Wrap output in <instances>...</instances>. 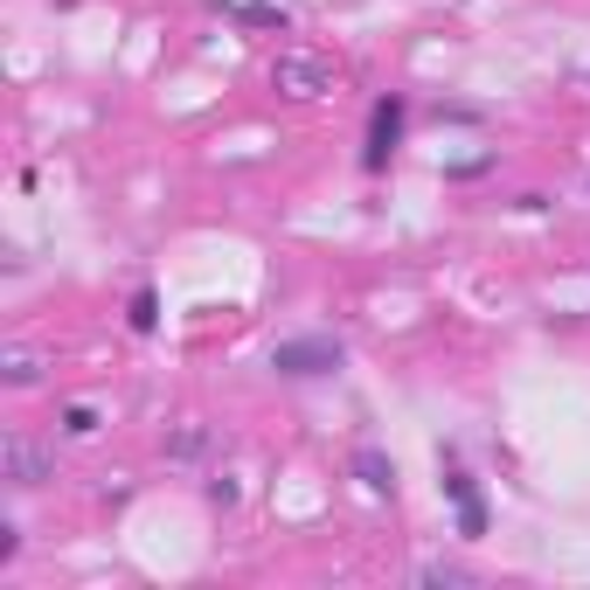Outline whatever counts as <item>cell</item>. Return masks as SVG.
Wrapping results in <instances>:
<instances>
[{
	"label": "cell",
	"mask_w": 590,
	"mask_h": 590,
	"mask_svg": "<svg viewBox=\"0 0 590 590\" xmlns=\"http://www.w3.org/2000/svg\"><path fill=\"white\" fill-rule=\"evenodd\" d=\"M340 361H348L340 334H292V340L272 348V375H285V383H320V375H334Z\"/></svg>",
	"instance_id": "obj_1"
},
{
	"label": "cell",
	"mask_w": 590,
	"mask_h": 590,
	"mask_svg": "<svg viewBox=\"0 0 590 590\" xmlns=\"http://www.w3.org/2000/svg\"><path fill=\"white\" fill-rule=\"evenodd\" d=\"M404 125H410V98L383 91L369 105V140H361V174H389V160L404 154Z\"/></svg>",
	"instance_id": "obj_2"
},
{
	"label": "cell",
	"mask_w": 590,
	"mask_h": 590,
	"mask_svg": "<svg viewBox=\"0 0 590 590\" xmlns=\"http://www.w3.org/2000/svg\"><path fill=\"white\" fill-rule=\"evenodd\" d=\"M437 472H445L437 486H445V501H451V521H459V535H466V542H480V535H486V501H480V480L466 472V459H459L451 445L437 451Z\"/></svg>",
	"instance_id": "obj_3"
},
{
	"label": "cell",
	"mask_w": 590,
	"mask_h": 590,
	"mask_svg": "<svg viewBox=\"0 0 590 590\" xmlns=\"http://www.w3.org/2000/svg\"><path fill=\"white\" fill-rule=\"evenodd\" d=\"M272 91H285V98H327L334 91V63L313 49H278L272 56Z\"/></svg>",
	"instance_id": "obj_4"
},
{
	"label": "cell",
	"mask_w": 590,
	"mask_h": 590,
	"mask_svg": "<svg viewBox=\"0 0 590 590\" xmlns=\"http://www.w3.org/2000/svg\"><path fill=\"white\" fill-rule=\"evenodd\" d=\"M0 480L22 486V493L49 486V480H56V451H49V445H35L28 431H8V437H0Z\"/></svg>",
	"instance_id": "obj_5"
},
{
	"label": "cell",
	"mask_w": 590,
	"mask_h": 590,
	"mask_svg": "<svg viewBox=\"0 0 590 590\" xmlns=\"http://www.w3.org/2000/svg\"><path fill=\"white\" fill-rule=\"evenodd\" d=\"M354 480L375 493V501H396V459L383 445H354Z\"/></svg>",
	"instance_id": "obj_6"
},
{
	"label": "cell",
	"mask_w": 590,
	"mask_h": 590,
	"mask_svg": "<svg viewBox=\"0 0 590 590\" xmlns=\"http://www.w3.org/2000/svg\"><path fill=\"white\" fill-rule=\"evenodd\" d=\"M230 22H243V28H264V35H292V14L285 8H272V0H216Z\"/></svg>",
	"instance_id": "obj_7"
},
{
	"label": "cell",
	"mask_w": 590,
	"mask_h": 590,
	"mask_svg": "<svg viewBox=\"0 0 590 590\" xmlns=\"http://www.w3.org/2000/svg\"><path fill=\"white\" fill-rule=\"evenodd\" d=\"M208 437H216V431H208L202 417L174 424V431H167V466H202V459H208Z\"/></svg>",
	"instance_id": "obj_8"
},
{
	"label": "cell",
	"mask_w": 590,
	"mask_h": 590,
	"mask_svg": "<svg viewBox=\"0 0 590 590\" xmlns=\"http://www.w3.org/2000/svg\"><path fill=\"white\" fill-rule=\"evenodd\" d=\"M125 327L132 334H154L160 327V292H154V285H140V292L125 299Z\"/></svg>",
	"instance_id": "obj_9"
},
{
	"label": "cell",
	"mask_w": 590,
	"mask_h": 590,
	"mask_svg": "<svg viewBox=\"0 0 590 590\" xmlns=\"http://www.w3.org/2000/svg\"><path fill=\"white\" fill-rule=\"evenodd\" d=\"M0 375H8V389H35V383H43V354L14 348L8 361H0Z\"/></svg>",
	"instance_id": "obj_10"
},
{
	"label": "cell",
	"mask_w": 590,
	"mask_h": 590,
	"mask_svg": "<svg viewBox=\"0 0 590 590\" xmlns=\"http://www.w3.org/2000/svg\"><path fill=\"white\" fill-rule=\"evenodd\" d=\"M417 583H480V577H472L466 563H445V556H437V563H417Z\"/></svg>",
	"instance_id": "obj_11"
},
{
	"label": "cell",
	"mask_w": 590,
	"mask_h": 590,
	"mask_svg": "<svg viewBox=\"0 0 590 590\" xmlns=\"http://www.w3.org/2000/svg\"><path fill=\"white\" fill-rule=\"evenodd\" d=\"M63 431L70 437H91V431H98V410H91V404H63Z\"/></svg>",
	"instance_id": "obj_12"
},
{
	"label": "cell",
	"mask_w": 590,
	"mask_h": 590,
	"mask_svg": "<svg viewBox=\"0 0 590 590\" xmlns=\"http://www.w3.org/2000/svg\"><path fill=\"white\" fill-rule=\"evenodd\" d=\"M202 501L208 507H237V480H230V472H216V480L202 486Z\"/></svg>",
	"instance_id": "obj_13"
},
{
	"label": "cell",
	"mask_w": 590,
	"mask_h": 590,
	"mask_svg": "<svg viewBox=\"0 0 590 590\" xmlns=\"http://www.w3.org/2000/svg\"><path fill=\"white\" fill-rule=\"evenodd\" d=\"M437 125H480V105H437Z\"/></svg>",
	"instance_id": "obj_14"
}]
</instances>
